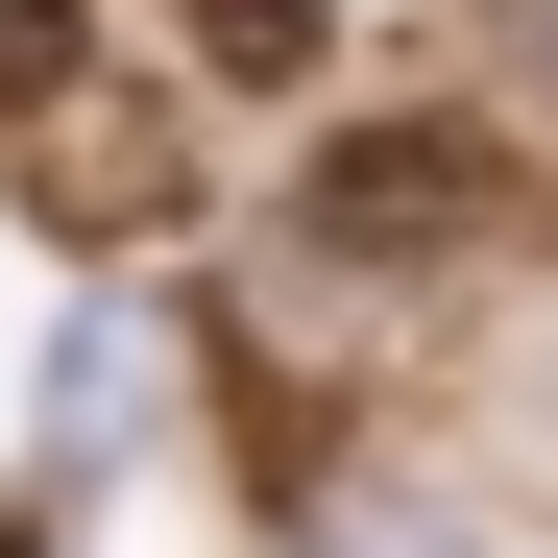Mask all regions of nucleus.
<instances>
[{
    "mask_svg": "<svg viewBox=\"0 0 558 558\" xmlns=\"http://www.w3.org/2000/svg\"><path fill=\"white\" fill-rule=\"evenodd\" d=\"M170 25H195V73H219V98H292V73L340 49V0H170Z\"/></svg>",
    "mask_w": 558,
    "mask_h": 558,
    "instance_id": "nucleus-2",
    "label": "nucleus"
},
{
    "mask_svg": "<svg viewBox=\"0 0 558 558\" xmlns=\"http://www.w3.org/2000/svg\"><path fill=\"white\" fill-rule=\"evenodd\" d=\"M486 195H510V170L461 146V122H364L316 170V267H437V243H486Z\"/></svg>",
    "mask_w": 558,
    "mask_h": 558,
    "instance_id": "nucleus-1",
    "label": "nucleus"
},
{
    "mask_svg": "<svg viewBox=\"0 0 558 558\" xmlns=\"http://www.w3.org/2000/svg\"><path fill=\"white\" fill-rule=\"evenodd\" d=\"M73 73H98V25H73V0H0V122H49Z\"/></svg>",
    "mask_w": 558,
    "mask_h": 558,
    "instance_id": "nucleus-3",
    "label": "nucleus"
}]
</instances>
